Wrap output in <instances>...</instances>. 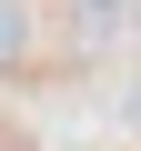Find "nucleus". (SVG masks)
Instances as JSON below:
<instances>
[{
    "label": "nucleus",
    "mask_w": 141,
    "mask_h": 151,
    "mask_svg": "<svg viewBox=\"0 0 141 151\" xmlns=\"http://www.w3.org/2000/svg\"><path fill=\"white\" fill-rule=\"evenodd\" d=\"M20 50H30V20H20V0H0V70H10Z\"/></svg>",
    "instance_id": "obj_1"
}]
</instances>
